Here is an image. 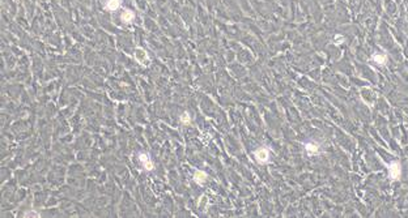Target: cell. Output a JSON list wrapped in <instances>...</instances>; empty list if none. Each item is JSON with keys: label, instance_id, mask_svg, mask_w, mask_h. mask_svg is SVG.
<instances>
[{"label": "cell", "instance_id": "cell-11", "mask_svg": "<svg viewBox=\"0 0 408 218\" xmlns=\"http://www.w3.org/2000/svg\"><path fill=\"white\" fill-rule=\"evenodd\" d=\"M335 41H336V43H338V42H340V41H344V38L342 37V35H336V37H335ZM338 45H339V43H338Z\"/></svg>", "mask_w": 408, "mask_h": 218}, {"label": "cell", "instance_id": "cell-1", "mask_svg": "<svg viewBox=\"0 0 408 218\" xmlns=\"http://www.w3.org/2000/svg\"><path fill=\"white\" fill-rule=\"evenodd\" d=\"M402 174V167H400L399 162H391L389 165V175L391 180H398Z\"/></svg>", "mask_w": 408, "mask_h": 218}, {"label": "cell", "instance_id": "cell-6", "mask_svg": "<svg viewBox=\"0 0 408 218\" xmlns=\"http://www.w3.org/2000/svg\"><path fill=\"white\" fill-rule=\"evenodd\" d=\"M121 7V0H106L105 8L107 11H116Z\"/></svg>", "mask_w": 408, "mask_h": 218}, {"label": "cell", "instance_id": "cell-8", "mask_svg": "<svg viewBox=\"0 0 408 218\" xmlns=\"http://www.w3.org/2000/svg\"><path fill=\"white\" fill-rule=\"evenodd\" d=\"M121 18H122V21H123V22H126V24H130L131 22V21L133 20V18H135V14H133V12L132 11H124L123 13H122V16H121Z\"/></svg>", "mask_w": 408, "mask_h": 218}, {"label": "cell", "instance_id": "cell-9", "mask_svg": "<svg viewBox=\"0 0 408 218\" xmlns=\"http://www.w3.org/2000/svg\"><path fill=\"white\" fill-rule=\"evenodd\" d=\"M373 60L377 62L378 64H385V63H386V56H385V55H374L373 56Z\"/></svg>", "mask_w": 408, "mask_h": 218}, {"label": "cell", "instance_id": "cell-3", "mask_svg": "<svg viewBox=\"0 0 408 218\" xmlns=\"http://www.w3.org/2000/svg\"><path fill=\"white\" fill-rule=\"evenodd\" d=\"M139 161H140V163H142V165L144 166V169H145V170H153V163H152V161H151V158L148 157L147 154H144V153L140 154V156H139Z\"/></svg>", "mask_w": 408, "mask_h": 218}, {"label": "cell", "instance_id": "cell-4", "mask_svg": "<svg viewBox=\"0 0 408 218\" xmlns=\"http://www.w3.org/2000/svg\"><path fill=\"white\" fill-rule=\"evenodd\" d=\"M136 60L140 64H143V65H147V63L149 62V57H148L147 52L144 51L143 48H137L136 50Z\"/></svg>", "mask_w": 408, "mask_h": 218}, {"label": "cell", "instance_id": "cell-7", "mask_svg": "<svg viewBox=\"0 0 408 218\" xmlns=\"http://www.w3.org/2000/svg\"><path fill=\"white\" fill-rule=\"evenodd\" d=\"M305 149L309 154H317L319 151V145L315 144V142H307L305 144Z\"/></svg>", "mask_w": 408, "mask_h": 218}, {"label": "cell", "instance_id": "cell-2", "mask_svg": "<svg viewBox=\"0 0 408 218\" xmlns=\"http://www.w3.org/2000/svg\"><path fill=\"white\" fill-rule=\"evenodd\" d=\"M254 156H255V159L259 163H267L270 161V150L267 148H261V149L255 150Z\"/></svg>", "mask_w": 408, "mask_h": 218}, {"label": "cell", "instance_id": "cell-5", "mask_svg": "<svg viewBox=\"0 0 408 218\" xmlns=\"http://www.w3.org/2000/svg\"><path fill=\"white\" fill-rule=\"evenodd\" d=\"M207 178H208V176H207V174H205L204 171H202V170H198V171L194 174V180L196 181L198 184H204V183H205V180H207Z\"/></svg>", "mask_w": 408, "mask_h": 218}, {"label": "cell", "instance_id": "cell-10", "mask_svg": "<svg viewBox=\"0 0 408 218\" xmlns=\"http://www.w3.org/2000/svg\"><path fill=\"white\" fill-rule=\"evenodd\" d=\"M179 120H181V123H182V124H190V121H191V119H190V115H189L187 112H183V114H182V116L179 118Z\"/></svg>", "mask_w": 408, "mask_h": 218}]
</instances>
